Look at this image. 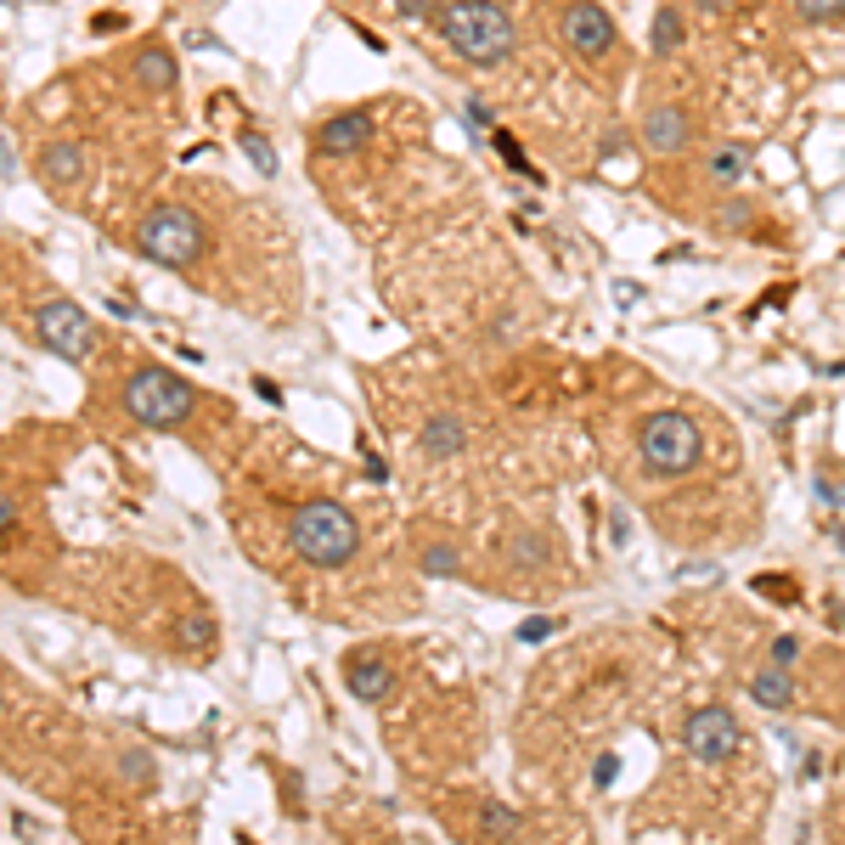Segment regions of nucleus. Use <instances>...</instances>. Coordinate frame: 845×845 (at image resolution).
Segmentation results:
<instances>
[{"label": "nucleus", "mask_w": 845, "mask_h": 845, "mask_svg": "<svg viewBox=\"0 0 845 845\" xmlns=\"http://www.w3.org/2000/svg\"><path fill=\"white\" fill-rule=\"evenodd\" d=\"M434 28L463 62H474V69H497L518 46L513 17L502 7H491V0H445L434 12Z\"/></svg>", "instance_id": "nucleus-1"}, {"label": "nucleus", "mask_w": 845, "mask_h": 845, "mask_svg": "<svg viewBox=\"0 0 845 845\" xmlns=\"http://www.w3.org/2000/svg\"><path fill=\"white\" fill-rule=\"evenodd\" d=\"M287 541H294V552L305 564L339 570L355 559V547H362V525H355V513L339 502H305L294 513V525H287Z\"/></svg>", "instance_id": "nucleus-2"}, {"label": "nucleus", "mask_w": 845, "mask_h": 845, "mask_svg": "<svg viewBox=\"0 0 845 845\" xmlns=\"http://www.w3.org/2000/svg\"><path fill=\"white\" fill-rule=\"evenodd\" d=\"M124 412L136 422H147V429H181V422L198 412V389L175 372H164V367H142L124 383Z\"/></svg>", "instance_id": "nucleus-3"}, {"label": "nucleus", "mask_w": 845, "mask_h": 845, "mask_svg": "<svg viewBox=\"0 0 845 845\" xmlns=\"http://www.w3.org/2000/svg\"><path fill=\"white\" fill-rule=\"evenodd\" d=\"M637 451H642V463L648 474H660V479H676V474H688L699 463V422L688 412H654L642 422V434H637Z\"/></svg>", "instance_id": "nucleus-4"}, {"label": "nucleus", "mask_w": 845, "mask_h": 845, "mask_svg": "<svg viewBox=\"0 0 845 845\" xmlns=\"http://www.w3.org/2000/svg\"><path fill=\"white\" fill-rule=\"evenodd\" d=\"M142 254L158 259V266H175V271L192 266V259L204 254V225H198V215L181 209V204L147 209V220H142Z\"/></svg>", "instance_id": "nucleus-5"}, {"label": "nucleus", "mask_w": 845, "mask_h": 845, "mask_svg": "<svg viewBox=\"0 0 845 845\" xmlns=\"http://www.w3.org/2000/svg\"><path fill=\"white\" fill-rule=\"evenodd\" d=\"M35 333L51 355H62V362H85L90 355V316L74 305V299H46L35 310Z\"/></svg>", "instance_id": "nucleus-6"}, {"label": "nucleus", "mask_w": 845, "mask_h": 845, "mask_svg": "<svg viewBox=\"0 0 845 845\" xmlns=\"http://www.w3.org/2000/svg\"><path fill=\"white\" fill-rule=\"evenodd\" d=\"M559 35L575 57H609L614 51V17L598 7V0H570V7L559 12Z\"/></svg>", "instance_id": "nucleus-7"}, {"label": "nucleus", "mask_w": 845, "mask_h": 845, "mask_svg": "<svg viewBox=\"0 0 845 845\" xmlns=\"http://www.w3.org/2000/svg\"><path fill=\"white\" fill-rule=\"evenodd\" d=\"M688 750H694V761H727V756H738V744H744V733H738V722H733V710H722V705H705V710H694L688 717Z\"/></svg>", "instance_id": "nucleus-8"}, {"label": "nucleus", "mask_w": 845, "mask_h": 845, "mask_svg": "<svg viewBox=\"0 0 845 845\" xmlns=\"http://www.w3.org/2000/svg\"><path fill=\"white\" fill-rule=\"evenodd\" d=\"M372 142V113L367 108H350V113H333V119H321L316 124V147L321 152H362Z\"/></svg>", "instance_id": "nucleus-9"}, {"label": "nucleus", "mask_w": 845, "mask_h": 845, "mask_svg": "<svg viewBox=\"0 0 845 845\" xmlns=\"http://www.w3.org/2000/svg\"><path fill=\"white\" fill-rule=\"evenodd\" d=\"M642 142H648V152H682L688 147V113L671 102H654L642 113Z\"/></svg>", "instance_id": "nucleus-10"}, {"label": "nucleus", "mask_w": 845, "mask_h": 845, "mask_svg": "<svg viewBox=\"0 0 845 845\" xmlns=\"http://www.w3.org/2000/svg\"><path fill=\"white\" fill-rule=\"evenodd\" d=\"M344 682H350V694L362 699V705H378L389 688H395V676H389V665H383L378 654H350Z\"/></svg>", "instance_id": "nucleus-11"}, {"label": "nucleus", "mask_w": 845, "mask_h": 845, "mask_svg": "<svg viewBox=\"0 0 845 845\" xmlns=\"http://www.w3.org/2000/svg\"><path fill=\"white\" fill-rule=\"evenodd\" d=\"M463 445H468V422H463V417L440 412V417H429V422H422V451H429V463L457 457Z\"/></svg>", "instance_id": "nucleus-12"}, {"label": "nucleus", "mask_w": 845, "mask_h": 845, "mask_svg": "<svg viewBox=\"0 0 845 845\" xmlns=\"http://www.w3.org/2000/svg\"><path fill=\"white\" fill-rule=\"evenodd\" d=\"M40 175L62 192V186H79L85 181V152L74 147V142H51L46 152H40Z\"/></svg>", "instance_id": "nucleus-13"}, {"label": "nucleus", "mask_w": 845, "mask_h": 845, "mask_svg": "<svg viewBox=\"0 0 845 845\" xmlns=\"http://www.w3.org/2000/svg\"><path fill=\"white\" fill-rule=\"evenodd\" d=\"M175 51L170 46H158V40H147L142 51H136V79L147 85V90H170L175 85Z\"/></svg>", "instance_id": "nucleus-14"}, {"label": "nucleus", "mask_w": 845, "mask_h": 845, "mask_svg": "<svg viewBox=\"0 0 845 845\" xmlns=\"http://www.w3.org/2000/svg\"><path fill=\"white\" fill-rule=\"evenodd\" d=\"M750 699H756L761 710H789V699H795V682H789V671H784V665H767V671H756V676H750Z\"/></svg>", "instance_id": "nucleus-15"}, {"label": "nucleus", "mask_w": 845, "mask_h": 845, "mask_svg": "<svg viewBox=\"0 0 845 845\" xmlns=\"http://www.w3.org/2000/svg\"><path fill=\"white\" fill-rule=\"evenodd\" d=\"M175 648H186V654H215V621L204 609H192V614H181V626H175Z\"/></svg>", "instance_id": "nucleus-16"}, {"label": "nucleus", "mask_w": 845, "mask_h": 845, "mask_svg": "<svg viewBox=\"0 0 845 845\" xmlns=\"http://www.w3.org/2000/svg\"><path fill=\"white\" fill-rule=\"evenodd\" d=\"M705 175L710 181H744V175H750V152H744V147H717V152H710L705 158Z\"/></svg>", "instance_id": "nucleus-17"}, {"label": "nucleus", "mask_w": 845, "mask_h": 845, "mask_svg": "<svg viewBox=\"0 0 845 845\" xmlns=\"http://www.w3.org/2000/svg\"><path fill=\"white\" fill-rule=\"evenodd\" d=\"M417 570H422V575H434V580H451V575H463V552H457V547H445V541H434V547H422Z\"/></svg>", "instance_id": "nucleus-18"}, {"label": "nucleus", "mask_w": 845, "mask_h": 845, "mask_svg": "<svg viewBox=\"0 0 845 845\" xmlns=\"http://www.w3.org/2000/svg\"><path fill=\"white\" fill-rule=\"evenodd\" d=\"M479 829H485V840H491V845H502V840H513V829H518V811L502 806V800H485Z\"/></svg>", "instance_id": "nucleus-19"}, {"label": "nucleus", "mask_w": 845, "mask_h": 845, "mask_svg": "<svg viewBox=\"0 0 845 845\" xmlns=\"http://www.w3.org/2000/svg\"><path fill=\"white\" fill-rule=\"evenodd\" d=\"M507 552L518 564H547V552H552V541L541 536V530H518L513 541H507Z\"/></svg>", "instance_id": "nucleus-20"}, {"label": "nucleus", "mask_w": 845, "mask_h": 845, "mask_svg": "<svg viewBox=\"0 0 845 845\" xmlns=\"http://www.w3.org/2000/svg\"><path fill=\"white\" fill-rule=\"evenodd\" d=\"M682 46V17L676 12H654V57H671Z\"/></svg>", "instance_id": "nucleus-21"}, {"label": "nucleus", "mask_w": 845, "mask_h": 845, "mask_svg": "<svg viewBox=\"0 0 845 845\" xmlns=\"http://www.w3.org/2000/svg\"><path fill=\"white\" fill-rule=\"evenodd\" d=\"M243 152L254 158V170H259V175H277V170H282V164H277V152H271V142L259 136V130H243Z\"/></svg>", "instance_id": "nucleus-22"}, {"label": "nucleus", "mask_w": 845, "mask_h": 845, "mask_svg": "<svg viewBox=\"0 0 845 845\" xmlns=\"http://www.w3.org/2000/svg\"><path fill=\"white\" fill-rule=\"evenodd\" d=\"M811 497L829 513H845V479H829V474H811Z\"/></svg>", "instance_id": "nucleus-23"}, {"label": "nucleus", "mask_w": 845, "mask_h": 845, "mask_svg": "<svg viewBox=\"0 0 845 845\" xmlns=\"http://www.w3.org/2000/svg\"><path fill=\"white\" fill-rule=\"evenodd\" d=\"M795 12L806 23H834V17H845V0H795Z\"/></svg>", "instance_id": "nucleus-24"}, {"label": "nucleus", "mask_w": 845, "mask_h": 845, "mask_svg": "<svg viewBox=\"0 0 845 845\" xmlns=\"http://www.w3.org/2000/svg\"><path fill=\"white\" fill-rule=\"evenodd\" d=\"M119 772L130 777V784H152V761H147L142 750H130V756L119 761Z\"/></svg>", "instance_id": "nucleus-25"}, {"label": "nucleus", "mask_w": 845, "mask_h": 845, "mask_svg": "<svg viewBox=\"0 0 845 845\" xmlns=\"http://www.w3.org/2000/svg\"><path fill=\"white\" fill-rule=\"evenodd\" d=\"M750 225V198H727V209H722V232H744Z\"/></svg>", "instance_id": "nucleus-26"}, {"label": "nucleus", "mask_w": 845, "mask_h": 845, "mask_svg": "<svg viewBox=\"0 0 845 845\" xmlns=\"http://www.w3.org/2000/svg\"><path fill=\"white\" fill-rule=\"evenodd\" d=\"M756 592H767V598H784V603H795V580H784V575H756Z\"/></svg>", "instance_id": "nucleus-27"}, {"label": "nucleus", "mask_w": 845, "mask_h": 845, "mask_svg": "<svg viewBox=\"0 0 845 845\" xmlns=\"http://www.w3.org/2000/svg\"><path fill=\"white\" fill-rule=\"evenodd\" d=\"M497 152L507 158V170H518V175H536V170H530V158L518 152V142H513V136H497Z\"/></svg>", "instance_id": "nucleus-28"}, {"label": "nucleus", "mask_w": 845, "mask_h": 845, "mask_svg": "<svg viewBox=\"0 0 845 845\" xmlns=\"http://www.w3.org/2000/svg\"><path fill=\"white\" fill-rule=\"evenodd\" d=\"M552 632H559V621H547V614H536V621L518 626V642H547Z\"/></svg>", "instance_id": "nucleus-29"}, {"label": "nucleus", "mask_w": 845, "mask_h": 845, "mask_svg": "<svg viewBox=\"0 0 845 845\" xmlns=\"http://www.w3.org/2000/svg\"><path fill=\"white\" fill-rule=\"evenodd\" d=\"M614 777H621V756H598V767H592V784H598V789H609Z\"/></svg>", "instance_id": "nucleus-30"}, {"label": "nucleus", "mask_w": 845, "mask_h": 845, "mask_svg": "<svg viewBox=\"0 0 845 845\" xmlns=\"http://www.w3.org/2000/svg\"><path fill=\"white\" fill-rule=\"evenodd\" d=\"M795 660H800V642H795V637H777V642H772V665H784V671H789Z\"/></svg>", "instance_id": "nucleus-31"}, {"label": "nucleus", "mask_w": 845, "mask_h": 845, "mask_svg": "<svg viewBox=\"0 0 845 845\" xmlns=\"http://www.w3.org/2000/svg\"><path fill=\"white\" fill-rule=\"evenodd\" d=\"M0 175H7V181H17V142H12V136L0 142Z\"/></svg>", "instance_id": "nucleus-32"}, {"label": "nucleus", "mask_w": 845, "mask_h": 845, "mask_svg": "<svg viewBox=\"0 0 845 845\" xmlns=\"http://www.w3.org/2000/svg\"><path fill=\"white\" fill-rule=\"evenodd\" d=\"M463 119H468V130H491V108L485 102H463Z\"/></svg>", "instance_id": "nucleus-33"}, {"label": "nucleus", "mask_w": 845, "mask_h": 845, "mask_svg": "<svg viewBox=\"0 0 845 845\" xmlns=\"http://www.w3.org/2000/svg\"><path fill=\"white\" fill-rule=\"evenodd\" d=\"M395 7L406 12V17H429V12H440L445 0H395Z\"/></svg>", "instance_id": "nucleus-34"}, {"label": "nucleus", "mask_w": 845, "mask_h": 845, "mask_svg": "<svg viewBox=\"0 0 845 845\" xmlns=\"http://www.w3.org/2000/svg\"><path fill=\"white\" fill-rule=\"evenodd\" d=\"M17 513H23V507H17V497H7V502H0V530H7V536L17 530Z\"/></svg>", "instance_id": "nucleus-35"}, {"label": "nucleus", "mask_w": 845, "mask_h": 845, "mask_svg": "<svg viewBox=\"0 0 845 845\" xmlns=\"http://www.w3.org/2000/svg\"><path fill=\"white\" fill-rule=\"evenodd\" d=\"M513 339H518V333H513V316H502V321H497V344H513Z\"/></svg>", "instance_id": "nucleus-36"}, {"label": "nucleus", "mask_w": 845, "mask_h": 845, "mask_svg": "<svg viewBox=\"0 0 845 845\" xmlns=\"http://www.w3.org/2000/svg\"><path fill=\"white\" fill-rule=\"evenodd\" d=\"M727 0H699V17H710V12H722Z\"/></svg>", "instance_id": "nucleus-37"}]
</instances>
